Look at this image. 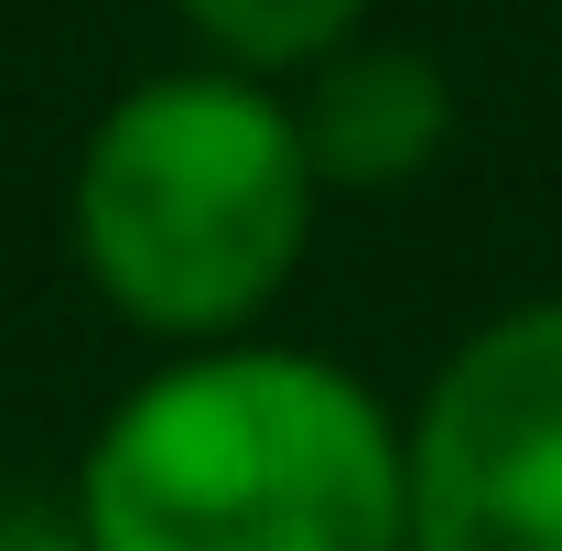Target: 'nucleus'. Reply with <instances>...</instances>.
<instances>
[{"label": "nucleus", "instance_id": "5", "mask_svg": "<svg viewBox=\"0 0 562 551\" xmlns=\"http://www.w3.org/2000/svg\"><path fill=\"white\" fill-rule=\"evenodd\" d=\"M173 22L195 33L206 66H238V76H292L325 66L336 44H357L379 22V0H173Z\"/></svg>", "mask_w": 562, "mask_h": 551}, {"label": "nucleus", "instance_id": "1", "mask_svg": "<svg viewBox=\"0 0 562 551\" xmlns=\"http://www.w3.org/2000/svg\"><path fill=\"white\" fill-rule=\"evenodd\" d=\"M66 508L87 551H412V421L325 346H162Z\"/></svg>", "mask_w": 562, "mask_h": 551}, {"label": "nucleus", "instance_id": "3", "mask_svg": "<svg viewBox=\"0 0 562 551\" xmlns=\"http://www.w3.org/2000/svg\"><path fill=\"white\" fill-rule=\"evenodd\" d=\"M412 551H562V292L487 314L422 379Z\"/></svg>", "mask_w": 562, "mask_h": 551}, {"label": "nucleus", "instance_id": "6", "mask_svg": "<svg viewBox=\"0 0 562 551\" xmlns=\"http://www.w3.org/2000/svg\"><path fill=\"white\" fill-rule=\"evenodd\" d=\"M0 551H87L76 508H0Z\"/></svg>", "mask_w": 562, "mask_h": 551}, {"label": "nucleus", "instance_id": "4", "mask_svg": "<svg viewBox=\"0 0 562 551\" xmlns=\"http://www.w3.org/2000/svg\"><path fill=\"white\" fill-rule=\"evenodd\" d=\"M292 120H303V151H314L325 195H401L454 140V76L422 44L357 33L325 66L292 76Z\"/></svg>", "mask_w": 562, "mask_h": 551}, {"label": "nucleus", "instance_id": "2", "mask_svg": "<svg viewBox=\"0 0 562 551\" xmlns=\"http://www.w3.org/2000/svg\"><path fill=\"white\" fill-rule=\"evenodd\" d=\"M325 173L292 87L238 66H162L120 87L66 173V238L87 292L151 346L260 336L314 260Z\"/></svg>", "mask_w": 562, "mask_h": 551}]
</instances>
